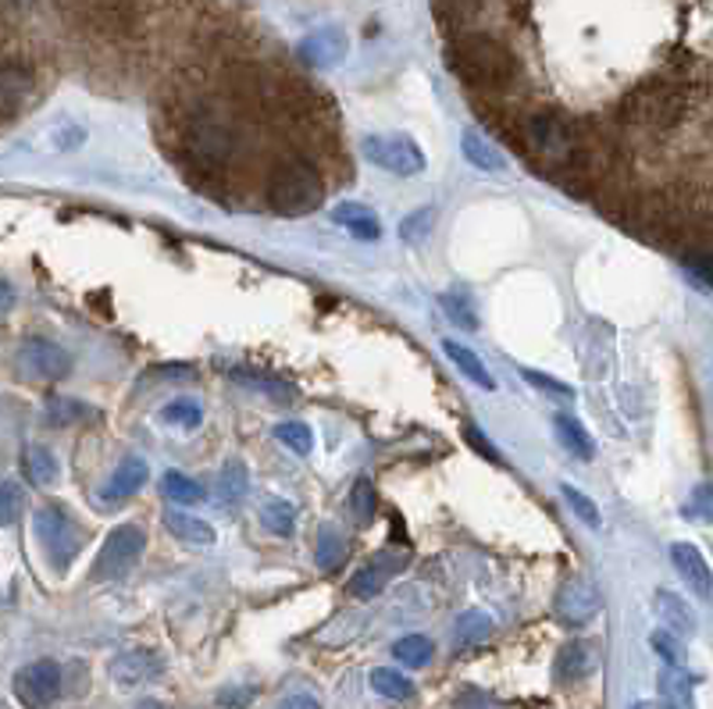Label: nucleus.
<instances>
[{
  "label": "nucleus",
  "instance_id": "nucleus-1",
  "mask_svg": "<svg viewBox=\"0 0 713 709\" xmlns=\"http://www.w3.org/2000/svg\"><path fill=\"white\" fill-rule=\"evenodd\" d=\"M450 64L471 86H507L517 75V61L511 50L500 40H492V36H478V33H464L453 40Z\"/></svg>",
  "mask_w": 713,
  "mask_h": 709
},
{
  "label": "nucleus",
  "instance_id": "nucleus-2",
  "mask_svg": "<svg viewBox=\"0 0 713 709\" xmlns=\"http://www.w3.org/2000/svg\"><path fill=\"white\" fill-rule=\"evenodd\" d=\"M321 197H325V186H321V175L315 164H307L300 158L282 161L275 172H271L268 183V203L285 217H300L307 211H315Z\"/></svg>",
  "mask_w": 713,
  "mask_h": 709
},
{
  "label": "nucleus",
  "instance_id": "nucleus-3",
  "mask_svg": "<svg viewBox=\"0 0 713 709\" xmlns=\"http://www.w3.org/2000/svg\"><path fill=\"white\" fill-rule=\"evenodd\" d=\"M521 136H525V147L546 164H567L578 150L575 128L550 111H539V114H531V119H525Z\"/></svg>",
  "mask_w": 713,
  "mask_h": 709
},
{
  "label": "nucleus",
  "instance_id": "nucleus-4",
  "mask_svg": "<svg viewBox=\"0 0 713 709\" xmlns=\"http://www.w3.org/2000/svg\"><path fill=\"white\" fill-rule=\"evenodd\" d=\"M143 549H147V535H143V527L119 524L108 538H103L100 557L94 563V577H97V582H111V577L128 574L139 563Z\"/></svg>",
  "mask_w": 713,
  "mask_h": 709
},
{
  "label": "nucleus",
  "instance_id": "nucleus-5",
  "mask_svg": "<svg viewBox=\"0 0 713 709\" xmlns=\"http://www.w3.org/2000/svg\"><path fill=\"white\" fill-rule=\"evenodd\" d=\"M365 158L389 175H421L425 153L410 136H371L365 144Z\"/></svg>",
  "mask_w": 713,
  "mask_h": 709
},
{
  "label": "nucleus",
  "instance_id": "nucleus-6",
  "mask_svg": "<svg viewBox=\"0 0 713 709\" xmlns=\"http://www.w3.org/2000/svg\"><path fill=\"white\" fill-rule=\"evenodd\" d=\"M36 538H40V546L47 549V557L58 571H64L75 560V552H79V532H75L72 518L54 507L36 513Z\"/></svg>",
  "mask_w": 713,
  "mask_h": 709
},
{
  "label": "nucleus",
  "instance_id": "nucleus-7",
  "mask_svg": "<svg viewBox=\"0 0 713 709\" xmlns=\"http://www.w3.org/2000/svg\"><path fill=\"white\" fill-rule=\"evenodd\" d=\"M685 104L671 89H642V94L628 97L625 119L635 125H650V128H671L681 122Z\"/></svg>",
  "mask_w": 713,
  "mask_h": 709
},
{
  "label": "nucleus",
  "instance_id": "nucleus-8",
  "mask_svg": "<svg viewBox=\"0 0 713 709\" xmlns=\"http://www.w3.org/2000/svg\"><path fill=\"white\" fill-rule=\"evenodd\" d=\"M15 695L25 709H44L61 695V667L54 660H36L15 674Z\"/></svg>",
  "mask_w": 713,
  "mask_h": 709
},
{
  "label": "nucleus",
  "instance_id": "nucleus-9",
  "mask_svg": "<svg viewBox=\"0 0 713 709\" xmlns=\"http://www.w3.org/2000/svg\"><path fill=\"white\" fill-rule=\"evenodd\" d=\"M186 150H189L200 164L218 167V164H225V161L232 158V153H236V136H232L222 122H214V119H200V122H193V125H189V133H186Z\"/></svg>",
  "mask_w": 713,
  "mask_h": 709
},
{
  "label": "nucleus",
  "instance_id": "nucleus-10",
  "mask_svg": "<svg viewBox=\"0 0 713 709\" xmlns=\"http://www.w3.org/2000/svg\"><path fill=\"white\" fill-rule=\"evenodd\" d=\"M15 364L25 378H44V382H58L72 371V357L69 350H61L58 343H47V339H29L19 350Z\"/></svg>",
  "mask_w": 713,
  "mask_h": 709
},
{
  "label": "nucleus",
  "instance_id": "nucleus-11",
  "mask_svg": "<svg viewBox=\"0 0 713 709\" xmlns=\"http://www.w3.org/2000/svg\"><path fill=\"white\" fill-rule=\"evenodd\" d=\"M595 613H600V592H595L592 582L575 574L570 582L561 585V592H556V617L567 627H586Z\"/></svg>",
  "mask_w": 713,
  "mask_h": 709
},
{
  "label": "nucleus",
  "instance_id": "nucleus-12",
  "mask_svg": "<svg viewBox=\"0 0 713 709\" xmlns=\"http://www.w3.org/2000/svg\"><path fill=\"white\" fill-rule=\"evenodd\" d=\"M161 670H164V663L153 649H128L122 656H114L111 677H114V685H122V688H139V685H147V681L158 677Z\"/></svg>",
  "mask_w": 713,
  "mask_h": 709
},
{
  "label": "nucleus",
  "instance_id": "nucleus-13",
  "mask_svg": "<svg viewBox=\"0 0 713 709\" xmlns=\"http://www.w3.org/2000/svg\"><path fill=\"white\" fill-rule=\"evenodd\" d=\"M346 58V36L340 29H318L310 33L307 40L300 43V61H307L310 69H332Z\"/></svg>",
  "mask_w": 713,
  "mask_h": 709
},
{
  "label": "nucleus",
  "instance_id": "nucleus-14",
  "mask_svg": "<svg viewBox=\"0 0 713 709\" xmlns=\"http://www.w3.org/2000/svg\"><path fill=\"white\" fill-rule=\"evenodd\" d=\"M671 560H674V567H678V574L685 577V585L696 592V599L706 602L710 599V563L703 560V552L689 543H674Z\"/></svg>",
  "mask_w": 713,
  "mask_h": 709
},
{
  "label": "nucleus",
  "instance_id": "nucleus-15",
  "mask_svg": "<svg viewBox=\"0 0 713 709\" xmlns=\"http://www.w3.org/2000/svg\"><path fill=\"white\" fill-rule=\"evenodd\" d=\"M33 97V72L22 64H0V119L15 114Z\"/></svg>",
  "mask_w": 713,
  "mask_h": 709
},
{
  "label": "nucleus",
  "instance_id": "nucleus-16",
  "mask_svg": "<svg viewBox=\"0 0 713 709\" xmlns=\"http://www.w3.org/2000/svg\"><path fill=\"white\" fill-rule=\"evenodd\" d=\"M147 463L143 460H136V457H128V460H122L119 463V471L111 474L108 478V485L100 488V496L108 499V502H122V499H128V496H136L143 485H147Z\"/></svg>",
  "mask_w": 713,
  "mask_h": 709
},
{
  "label": "nucleus",
  "instance_id": "nucleus-17",
  "mask_svg": "<svg viewBox=\"0 0 713 709\" xmlns=\"http://www.w3.org/2000/svg\"><path fill=\"white\" fill-rule=\"evenodd\" d=\"M164 527L172 532L183 546H193V549H211L218 543L214 527L207 524L204 518H193V513H168L164 518Z\"/></svg>",
  "mask_w": 713,
  "mask_h": 709
},
{
  "label": "nucleus",
  "instance_id": "nucleus-18",
  "mask_svg": "<svg viewBox=\"0 0 713 709\" xmlns=\"http://www.w3.org/2000/svg\"><path fill=\"white\" fill-rule=\"evenodd\" d=\"M332 222L346 225L349 236L360 239V242H374L382 236L379 217H374V211H368L365 203H340V208L332 211Z\"/></svg>",
  "mask_w": 713,
  "mask_h": 709
},
{
  "label": "nucleus",
  "instance_id": "nucleus-19",
  "mask_svg": "<svg viewBox=\"0 0 713 709\" xmlns=\"http://www.w3.org/2000/svg\"><path fill=\"white\" fill-rule=\"evenodd\" d=\"M595 670V652L586 646V642H570V646L561 649L556 656V677L561 681H581Z\"/></svg>",
  "mask_w": 713,
  "mask_h": 709
},
{
  "label": "nucleus",
  "instance_id": "nucleus-20",
  "mask_svg": "<svg viewBox=\"0 0 713 709\" xmlns=\"http://www.w3.org/2000/svg\"><path fill=\"white\" fill-rule=\"evenodd\" d=\"M460 147H464V158H468L478 172H503V167H507V158H503V153L492 147L482 133H475V128L464 133Z\"/></svg>",
  "mask_w": 713,
  "mask_h": 709
},
{
  "label": "nucleus",
  "instance_id": "nucleus-21",
  "mask_svg": "<svg viewBox=\"0 0 713 709\" xmlns=\"http://www.w3.org/2000/svg\"><path fill=\"white\" fill-rule=\"evenodd\" d=\"M553 428H556V438H561V446L567 449V453H575L578 460H592V457H595V446H592L589 432L581 428L575 418L556 414V418H553Z\"/></svg>",
  "mask_w": 713,
  "mask_h": 709
},
{
  "label": "nucleus",
  "instance_id": "nucleus-22",
  "mask_svg": "<svg viewBox=\"0 0 713 709\" xmlns=\"http://www.w3.org/2000/svg\"><path fill=\"white\" fill-rule=\"evenodd\" d=\"M660 695H664V709H692V677L681 667H667L660 677Z\"/></svg>",
  "mask_w": 713,
  "mask_h": 709
},
{
  "label": "nucleus",
  "instance_id": "nucleus-23",
  "mask_svg": "<svg viewBox=\"0 0 713 709\" xmlns=\"http://www.w3.org/2000/svg\"><path fill=\"white\" fill-rule=\"evenodd\" d=\"M371 688L382 695V699H393V702H410L414 699V681L404 677L399 670L393 667H379V670H371Z\"/></svg>",
  "mask_w": 713,
  "mask_h": 709
},
{
  "label": "nucleus",
  "instance_id": "nucleus-24",
  "mask_svg": "<svg viewBox=\"0 0 713 709\" xmlns=\"http://www.w3.org/2000/svg\"><path fill=\"white\" fill-rule=\"evenodd\" d=\"M389 577H393V563H389V560H374L368 567H360V571L349 577V592L360 596V599L379 596V592L389 585Z\"/></svg>",
  "mask_w": 713,
  "mask_h": 709
},
{
  "label": "nucleus",
  "instance_id": "nucleus-25",
  "mask_svg": "<svg viewBox=\"0 0 713 709\" xmlns=\"http://www.w3.org/2000/svg\"><path fill=\"white\" fill-rule=\"evenodd\" d=\"M443 350H446V357L453 360V364L460 368V375H468L475 385H482V389H496V382L489 378V371H485V364L478 360L468 346H460V343H453V339H446L443 343Z\"/></svg>",
  "mask_w": 713,
  "mask_h": 709
},
{
  "label": "nucleus",
  "instance_id": "nucleus-26",
  "mask_svg": "<svg viewBox=\"0 0 713 709\" xmlns=\"http://www.w3.org/2000/svg\"><path fill=\"white\" fill-rule=\"evenodd\" d=\"M656 610H660V617H664L667 631H674V635H692V631H696V621H692L689 606H685L678 596H671V592H660V596H656Z\"/></svg>",
  "mask_w": 713,
  "mask_h": 709
},
{
  "label": "nucleus",
  "instance_id": "nucleus-27",
  "mask_svg": "<svg viewBox=\"0 0 713 709\" xmlns=\"http://www.w3.org/2000/svg\"><path fill=\"white\" fill-rule=\"evenodd\" d=\"M25 474L33 478V485H54L58 482V460L47 446H33L25 453Z\"/></svg>",
  "mask_w": 713,
  "mask_h": 709
},
{
  "label": "nucleus",
  "instance_id": "nucleus-28",
  "mask_svg": "<svg viewBox=\"0 0 713 709\" xmlns=\"http://www.w3.org/2000/svg\"><path fill=\"white\" fill-rule=\"evenodd\" d=\"M261 524L268 527L271 535H293V527H296V510H293V502H285V499H268L265 502V510H261Z\"/></svg>",
  "mask_w": 713,
  "mask_h": 709
},
{
  "label": "nucleus",
  "instance_id": "nucleus-29",
  "mask_svg": "<svg viewBox=\"0 0 713 709\" xmlns=\"http://www.w3.org/2000/svg\"><path fill=\"white\" fill-rule=\"evenodd\" d=\"M492 627H496V624H492V617L468 610L457 621V642H460V646H478V642H489Z\"/></svg>",
  "mask_w": 713,
  "mask_h": 709
},
{
  "label": "nucleus",
  "instance_id": "nucleus-30",
  "mask_svg": "<svg viewBox=\"0 0 713 709\" xmlns=\"http://www.w3.org/2000/svg\"><path fill=\"white\" fill-rule=\"evenodd\" d=\"M432 642H428L425 635H407V638H399L396 646H393V656L404 667H425L428 660H432Z\"/></svg>",
  "mask_w": 713,
  "mask_h": 709
},
{
  "label": "nucleus",
  "instance_id": "nucleus-31",
  "mask_svg": "<svg viewBox=\"0 0 713 709\" xmlns=\"http://www.w3.org/2000/svg\"><path fill=\"white\" fill-rule=\"evenodd\" d=\"M343 557H346V543H343V535L335 532V527H325V532L318 535V552H315L318 567H321V571H335Z\"/></svg>",
  "mask_w": 713,
  "mask_h": 709
},
{
  "label": "nucleus",
  "instance_id": "nucleus-32",
  "mask_svg": "<svg viewBox=\"0 0 713 709\" xmlns=\"http://www.w3.org/2000/svg\"><path fill=\"white\" fill-rule=\"evenodd\" d=\"M161 488H164V496L175 499V502H200L204 499V488L183 471H168L161 478Z\"/></svg>",
  "mask_w": 713,
  "mask_h": 709
},
{
  "label": "nucleus",
  "instance_id": "nucleus-33",
  "mask_svg": "<svg viewBox=\"0 0 713 709\" xmlns=\"http://www.w3.org/2000/svg\"><path fill=\"white\" fill-rule=\"evenodd\" d=\"M275 435H279V443L290 446L296 457H307L310 446H315V435H310V428L304 421H282L275 428Z\"/></svg>",
  "mask_w": 713,
  "mask_h": 709
},
{
  "label": "nucleus",
  "instance_id": "nucleus-34",
  "mask_svg": "<svg viewBox=\"0 0 713 709\" xmlns=\"http://www.w3.org/2000/svg\"><path fill=\"white\" fill-rule=\"evenodd\" d=\"M349 507H354L357 524H371L374 521V507H379V499H374L371 478H357L354 493H349Z\"/></svg>",
  "mask_w": 713,
  "mask_h": 709
},
{
  "label": "nucleus",
  "instance_id": "nucleus-35",
  "mask_svg": "<svg viewBox=\"0 0 713 709\" xmlns=\"http://www.w3.org/2000/svg\"><path fill=\"white\" fill-rule=\"evenodd\" d=\"M161 418L168 424H179V428H197V424L204 421V410H200V403H193V399H175V403H168L161 410Z\"/></svg>",
  "mask_w": 713,
  "mask_h": 709
},
{
  "label": "nucleus",
  "instance_id": "nucleus-36",
  "mask_svg": "<svg viewBox=\"0 0 713 709\" xmlns=\"http://www.w3.org/2000/svg\"><path fill=\"white\" fill-rule=\"evenodd\" d=\"M218 485H222V496L229 502H236L246 496V468H243V460H229L225 468H222V478H218Z\"/></svg>",
  "mask_w": 713,
  "mask_h": 709
},
{
  "label": "nucleus",
  "instance_id": "nucleus-37",
  "mask_svg": "<svg viewBox=\"0 0 713 709\" xmlns=\"http://www.w3.org/2000/svg\"><path fill=\"white\" fill-rule=\"evenodd\" d=\"M439 303H443V311L450 314V321H457V325H464V328H478V314H475V307H471L468 296L446 293Z\"/></svg>",
  "mask_w": 713,
  "mask_h": 709
},
{
  "label": "nucleus",
  "instance_id": "nucleus-38",
  "mask_svg": "<svg viewBox=\"0 0 713 709\" xmlns=\"http://www.w3.org/2000/svg\"><path fill=\"white\" fill-rule=\"evenodd\" d=\"M564 488V499H567V507L578 513L581 521H586L589 527H600V507L581 493V488H575V485H561Z\"/></svg>",
  "mask_w": 713,
  "mask_h": 709
},
{
  "label": "nucleus",
  "instance_id": "nucleus-39",
  "mask_svg": "<svg viewBox=\"0 0 713 709\" xmlns=\"http://www.w3.org/2000/svg\"><path fill=\"white\" fill-rule=\"evenodd\" d=\"M22 518V488L15 482H0V527Z\"/></svg>",
  "mask_w": 713,
  "mask_h": 709
},
{
  "label": "nucleus",
  "instance_id": "nucleus-40",
  "mask_svg": "<svg viewBox=\"0 0 713 709\" xmlns=\"http://www.w3.org/2000/svg\"><path fill=\"white\" fill-rule=\"evenodd\" d=\"M435 225V211L432 208H425L418 214H410L404 217V225H399V239H407V242H421L428 232H432Z\"/></svg>",
  "mask_w": 713,
  "mask_h": 709
},
{
  "label": "nucleus",
  "instance_id": "nucleus-41",
  "mask_svg": "<svg viewBox=\"0 0 713 709\" xmlns=\"http://www.w3.org/2000/svg\"><path fill=\"white\" fill-rule=\"evenodd\" d=\"M86 414H89V410L83 403H75V399H50V421H58V424L79 421Z\"/></svg>",
  "mask_w": 713,
  "mask_h": 709
},
{
  "label": "nucleus",
  "instance_id": "nucleus-42",
  "mask_svg": "<svg viewBox=\"0 0 713 709\" xmlns=\"http://www.w3.org/2000/svg\"><path fill=\"white\" fill-rule=\"evenodd\" d=\"M254 699V688H225L218 692V709H246Z\"/></svg>",
  "mask_w": 713,
  "mask_h": 709
},
{
  "label": "nucleus",
  "instance_id": "nucleus-43",
  "mask_svg": "<svg viewBox=\"0 0 713 709\" xmlns=\"http://www.w3.org/2000/svg\"><path fill=\"white\" fill-rule=\"evenodd\" d=\"M685 272L696 275V282L703 289H710V257L706 253H689V257H685Z\"/></svg>",
  "mask_w": 713,
  "mask_h": 709
},
{
  "label": "nucleus",
  "instance_id": "nucleus-44",
  "mask_svg": "<svg viewBox=\"0 0 713 709\" xmlns=\"http://www.w3.org/2000/svg\"><path fill=\"white\" fill-rule=\"evenodd\" d=\"M464 438H468V443L478 449V453H482L485 460H492V463H500V449L489 443V438H482V432L475 428V424H464Z\"/></svg>",
  "mask_w": 713,
  "mask_h": 709
},
{
  "label": "nucleus",
  "instance_id": "nucleus-45",
  "mask_svg": "<svg viewBox=\"0 0 713 709\" xmlns=\"http://www.w3.org/2000/svg\"><path fill=\"white\" fill-rule=\"evenodd\" d=\"M435 11L446 22H464L471 15V4H468V0H435Z\"/></svg>",
  "mask_w": 713,
  "mask_h": 709
},
{
  "label": "nucleus",
  "instance_id": "nucleus-46",
  "mask_svg": "<svg viewBox=\"0 0 713 709\" xmlns=\"http://www.w3.org/2000/svg\"><path fill=\"white\" fill-rule=\"evenodd\" d=\"M653 649L664 652L667 667H678V649L671 646V635H667V631H656V635H653Z\"/></svg>",
  "mask_w": 713,
  "mask_h": 709
},
{
  "label": "nucleus",
  "instance_id": "nucleus-47",
  "mask_svg": "<svg viewBox=\"0 0 713 709\" xmlns=\"http://www.w3.org/2000/svg\"><path fill=\"white\" fill-rule=\"evenodd\" d=\"M279 709H321V702L315 695H290V699H282Z\"/></svg>",
  "mask_w": 713,
  "mask_h": 709
},
{
  "label": "nucleus",
  "instance_id": "nucleus-48",
  "mask_svg": "<svg viewBox=\"0 0 713 709\" xmlns=\"http://www.w3.org/2000/svg\"><path fill=\"white\" fill-rule=\"evenodd\" d=\"M525 378H528V382H536V385H542V389H553V393H561V396H570L567 385L553 382V378H542V375H536V371H525Z\"/></svg>",
  "mask_w": 713,
  "mask_h": 709
},
{
  "label": "nucleus",
  "instance_id": "nucleus-49",
  "mask_svg": "<svg viewBox=\"0 0 713 709\" xmlns=\"http://www.w3.org/2000/svg\"><path fill=\"white\" fill-rule=\"evenodd\" d=\"M696 507H699V521H706V518H710V488H706V485H699Z\"/></svg>",
  "mask_w": 713,
  "mask_h": 709
},
{
  "label": "nucleus",
  "instance_id": "nucleus-50",
  "mask_svg": "<svg viewBox=\"0 0 713 709\" xmlns=\"http://www.w3.org/2000/svg\"><path fill=\"white\" fill-rule=\"evenodd\" d=\"M139 709H164V706H161V702H143Z\"/></svg>",
  "mask_w": 713,
  "mask_h": 709
}]
</instances>
